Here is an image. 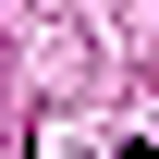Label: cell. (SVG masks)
<instances>
[{"instance_id": "6da1fadb", "label": "cell", "mask_w": 159, "mask_h": 159, "mask_svg": "<svg viewBox=\"0 0 159 159\" xmlns=\"http://www.w3.org/2000/svg\"><path fill=\"white\" fill-rule=\"evenodd\" d=\"M122 159H159V147H122Z\"/></svg>"}]
</instances>
